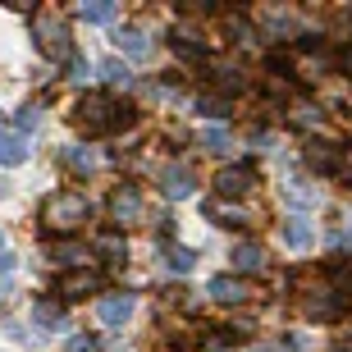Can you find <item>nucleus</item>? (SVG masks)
<instances>
[{
    "instance_id": "f257e3e1",
    "label": "nucleus",
    "mask_w": 352,
    "mask_h": 352,
    "mask_svg": "<svg viewBox=\"0 0 352 352\" xmlns=\"http://www.w3.org/2000/svg\"><path fill=\"white\" fill-rule=\"evenodd\" d=\"M91 220V201L82 192H55L46 197V206H41V224L51 229V234H74L82 224Z\"/></svg>"
},
{
    "instance_id": "f03ea898",
    "label": "nucleus",
    "mask_w": 352,
    "mask_h": 352,
    "mask_svg": "<svg viewBox=\"0 0 352 352\" xmlns=\"http://www.w3.org/2000/svg\"><path fill=\"white\" fill-rule=\"evenodd\" d=\"M32 32H37V46L41 55H51V60H74V41H69V28L60 14H37V23H32Z\"/></svg>"
},
{
    "instance_id": "7ed1b4c3",
    "label": "nucleus",
    "mask_w": 352,
    "mask_h": 352,
    "mask_svg": "<svg viewBox=\"0 0 352 352\" xmlns=\"http://www.w3.org/2000/svg\"><path fill=\"white\" fill-rule=\"evenodd\" d=\"M115 105L105 91H87V96H78V105H74V124L87 133H110V124H115Z\"/></svg>"
},
{
    "instance_id": "20e7f679",
    "label": "nucleus",
    "mask_w": 352,
    "mask_h": 352,
    "mask_svg": "<svg viewBox=\"0 0 352 352\" xmlns=\"http://www.w3.org/2000/svg\"><path fill=\"white\" fill-rule=\"evenodd\" d=\"M110 220H115V229L124 234L129 224L142 220V192L133 188V183H124V188H115V197H110Z\"/></svg>"
},
{
    "instance_id": "39448f33",
    "label": "nucleus",
    "mask_w": 352,
    "mask_h": 352,
    "mask_svg": "<svg viewBox=\"0 0 352 352\" xmlns=\"http://www.w3.org/2000/svg\"><path fill=\"white\" fill-rule=\"evenodd\" d=\"M96 288H101V274L96 270H69V274H60L55 293L65 302H78V298H87V293H96Z\"/></svg>"
},
{
    "instance_id": "423d86ee",
    "label": "nucleus",
    "mask_w": 352,
    "mask_h": 352,
    "mask_svg": "<svg viewBox=\"0 0 352 352\" xmlns=\"http://www.w3.org/2000/svg\"><path fill=\"white\" fill-rule=\"evenodd\" d=\"M160 192L170 197V201H179V197L192 192V170L183 165V160H174V165H165L160 170Z\"/></svg>"
},
{
    "instance_id": "0eeeda50",
    "label": "nucleus",
    "mask_w": 352,
    "mask_h": 352,
    "mask_svg": "<svg viewBox=\"0 0 352 352\" xmlns=\"http://www.w3.org/2000/svg\"><path fill=\"white\" fill-rule=\"evenodd\" d=\"M206 293L220 302V307H238V302H248V284H243L238 274H215Z\"/></svg>"
},
{
    "instance_id": "6e6552de",
    "label": "nucleus",
    "mask_w": 352,
    "mask_h": 352,
    "mask_svg": "<svg viewBox=\"0 0 352 352\" xmlns=\"http://www.w3.org/2000/svg\"><path fill=\"white\" fill-rule=\"evenodd\" d=\"M302 160L311 165V170H334L339 165V146L334 142H325V138H307V146H302Z\"/></svg>"
},
{
    "instance_id": "1a4fd4ad",
    "label": "nucleus",
    "mask_w": 352,
    "mask_h": 352,
    "mask_svg": "<svg viewBox=\"0 0 352 352\" xmlns=\"http://www.w3.org/2000/svg\"><path fill=\"white\" fill-rule=\"evenodd\" d=\"M248 188H252V170H248V165L220 170V179H215V192H220V201H224V197H243Z\"/></svg>"
},
{
    "instance_id": "9d476101",
    "label": "nucleus",
    "mask_w": 352,
    "mask_h": 352,
    "mask_svg": "<svg viewBox=\"0 0 352 352\" xmlns=\"http://www.w3.org/2000/svg\"><path fill=\"white\" fill-rule=\"evenodd\" d=\"M96 311H101L105 325H129V316H133V293H115V298H105Z\"/></svg>"
},
{
    "instance_id": "9b49d317",
    "label": "nucleus",
    "mask_w": 352,
    "mask_h": 352,
    "mask_svg": "<svg viewBox=\"0 0 352 352\" xmlns=\"http://www.w3.org/2000/svg\"><path fill=\"white\" fill-rule=\"evenodd\" d=\"M96 252H101V261L119 265L124 256H129V243H124V234H119V229H101V234H96Z\"/></svg>"
},
{
    "instance_id": "f8f14e48",
    "label": "nucleus",
    "mask_w": 352,
    "mask_h": 352,
    "mask_svg": "<svg viewBox=\"0 0 352 352\" xmlns=\"http://www.w3.org/2000/svg\"><path fill=\"white\" fill-rule=\"evenodd\" d=\"M284 243H288L293 252H307V248L316 243V229L302 220V215H288V220H284Z\"/></svg>"
},
{
    "instance_id": "ddd939ff",
    "label": "nucleus",
    "mask_w": 352,
    "mask_h": 352,
    "mask_svg": "<svg viewBox=\"0 0 352 352\" xmlns=\"http://www.w3.org/2000/svg\"><path fill=\"white\" fill-rule=\"evenodd\" d=\"M201 210H206L215 224H224V229H243V224H248V215H243L238 206H229V201H220V197H210Z\"/></svg>"
},
{
    "instance_id": "4468645a",
    "label": "nucleus",
    "mask_w": 352,
    "mask_h": 352,
    "mask_svg": "<svg viewBox=\"0 0 352 352\" xmlns=\"http://www.w3.org/2000/svg\"><path fill=\"white\" fill-rule=\"evenodd\" d=\"M261 265H265V252L256 248L252 238H243V243H238V248H234V270L252 274V270H261Z\"/></svg>"
},
{
    "instance_id": "2eb2a0df",
    "label": "nucleus",
    "mask_w": 352,
    "mask_h": 352,
    "mask_svg": "<svg viewBox=\"0 0 352 352\" xmlns=\"http://www.w3.org/2000/svg\"><path fill=\"white\" fill-rule=\"evenodd\" d=\"M192 105H197L206 119H229V115H234V101H229V96H220V91H201Z\"/></svg>"
},
{
    "instance_id": "dca6fc26",
    "label": "nucleus",
    "mask_w": 352,
    "mask_h": 352,
    "mask_svg": "<svg viewBox=\"0 0 352 352\" xmlns=\"http://www.w3.org/2000/svg\"><path fill=\"white\" fill-rule=\"evenodd\" d=\"M82 256H87V248H78V243H55V248L46 252V261H51V265H65V274L74 270Z\"/></svg>"
},
{
    "instance_id": "f3484780",
    "label": "nucleus",
    "mask_w": 352,
    "mask_h": 352,
    "mask_svg": "<svg viewBox=\"0 0 352 352\" xmlns=\"http://www.w3.org/2000/svg\"><path fill=\"white\" fill-rule=\"evenodd\" d=\"M115 46H119V51H129V55H138V60H142V55H151V41H146L138 28H119V32H115Z\"/></svg>"
},
{
    "instance_id": "a211bd4d",
    "label": "nucleus",
    "mask_w": 352,
    "mask_h": 352,
    "mask_svg": "<svg viewBox=\"0 0 352 352\" xmlns=\"http://www.w3.org/2000/svg\"><path fill=\"white\" fill-rule=\"evenodd\" d=\"M65 165L74 174H91L101 160H96V151H91V146H69V151H65Z\"/></svg>"
},
{
    "instance_id": "6ab92c4d",
    "label": "nucleus",
    "mask_w": 352,
    "mask_h": 352,
    "mask_svg": "<svg viewBox=\"0 0 352 352\" xmlns=\"http://www.w3.org/2000/svg\"><path fill=\"white\" fill-rule=\"evenodd\" d=\"M28 156V146L19 133H0V165H19Z\"/></svg>"
},
{
    "instance_id": "aec40b11",
    "label": "nucleus",
    "mask_w": 352,
    "mask_h": 352,
    "mask_svg": "<svg viewBox=\"0 0 352 352\" xmlns=\"http://www.w3.org/2000/svg\"><path fill=\"white\" fill-rule=\"evenodd\" d=\"M288 119H293L298 129H316V124H320V105H316V101H293Z\"/></svg>"
},
{
    "instance_id": "412c9836",
    "label": "nucleus",
    "mask_w": 352,
    "mask_h": 352,
    "mask_svg": "<svg viewBox=\"0 0 352 352\" xmlns=\"http://www.w3.org/2000/svg\"><path fill=\"white\" fill-rule=\"evenodd\" d=\"M60 316H65V307H60V302H37V307H32V320H37L41 329L60 325Z\"/></svg>"
},
{
    "instance_id": "4be33fe9",
    "label": "nucleus",
    "mask_w": 352,
    "mask_h": 352,
    "mask_svg": "<svg viewBox=\"0 0 352 352\" xmlns=\"http://www.w3.org/2000/svg\"><path fill=\"white\" fill-rule=\"evenodd\" d=\"M197 352H234V334L206 329V334H201V348H197Z\"/></svg>"
},
{
    "instance_id": "5701e85b",
    "label": "nucleus",
    "mask_w": 352,
    "mask_h": 352,
    "mask_svg": "<svg viewBox=\"0 0 352 352\" xmlns=\"http://www.w3.org/2000/svg\"><path fill=\"white\" fill-rule=\"evenodd\" d=\"M284 197H288V201H298V206H302V201L311 206V201H316V188H311V183H302V179H288Z\"/></svg>"
},
{
    "instance_id": "b1692460",
    "label": "nucleus",
    "mask_w": 352,
    "mask_h": 352,
    "mask_svg": "<svg viewBox=\"0 0 352 352\" xmlns=\"http://www.w3.org/2000/svg\"><path fill=\"white\" fill-rule=\"evenodd\" d=\"M78 19H87V23H110V19H115V5H78Z\"/></svg>"
},
{
    "instance_id": "393cba45",
    "label": "nucleus",
    "mask_w": 352,
    "mask_h": 352,
    "mask_svg": "<svg viewBox=\"0 0 352 352\" xmlns=\"http://www.w3.org/2000/svg\"><path fill=\"white\" fill-rule=\"evenodd\" d=\"M201 146L215 151V156H224V151H229V133H224V129H206V133H201Z\"/></svg>"
},
{
    "instance_id": "a878e982",
    "label": "nucleus",
    "mask_w": 352,
    "mask_h": 352,
    "mask_svg": "<svg viewBox=\"0 0 352 352\" xmlns=\"http://www.w3.org/2000/svg\"><path fill=\"white\" fill-rule=\"evenodd\" d=\"M105 82H115V87H133V69L119 65V60H110V65H105Z\"/></svg>"
},
{
    "instance_id": "bb28decb",
    "label": "nucleus",
    "mask_w": 352,
    "mask_h": 352,
    "mask_svg": "<svg viewBox=\"0 0 352 352\" xmlns=\"http://www.w3.org/2000/svg\"><path fill=\"white\" fill-rule=\"evenodd\" d=\"M165 261H170V270H192V265H197V256H192V252H188V248H170V252H165Z\"/></svg>"
},
{
    "instance_id": "cd10ccee",
    "label": "nucleus",
    "mask_w": 352,
    "mask_h": 352,
    "mask_svg": "<svg viewBox=\"0 0 352 352\" xmlns=\"http://www.w3.org/2000/svg\"><path fill=\"white\" fill-rule=\"evenodd\" d=\"M334 174L352 188V146H339V165H334Z\"/></svg>"
},
{
    "instance_id": "c85d7f7f",
    "label": "nucleus",
    "mask_w": 352,
    "mask_h": 352,
    "mask_svg": "<svg viewBox=\"0 0 352 352\" xmlns=\"http://www.w3.org/2000/svg\"><path fill=\"white\" fill-rule=\"evenodd\" d=\"M41 124V105H23L19 110V129H37Z\"/></svg>"
},
{
    "instance_id": "c756f323",
    "label": "nucleus",
    "mask_w": 352,
    "mask_h": 352,
    "mask_svg": "<svg viewBox=\"0 0 352 352\" xmlns=\"http://www.w3.org/2000/svg\"><path fill=\"white\" fill-rule=\"evenodd\" d=\"M69 352H96V339H91V334H78V339L69 343Z\"/></svg>"
},
{
    "instance_id": "7c9ffc66",
    "label": "nucleus",
    "mask_w": 352,
    "mask_h": 352,
    "mask_svg": "<svg viewBox=\"0 0 352 352\" xmlns=\"http://www.w3.org/2000/svg\"><path fill=\"white\" fill-rule=\"evenodd\" d=\"M339 65H343V69H348V74H352V41H348V46H343V55H339Z\"/></svg>"
},
{
    "instance_id": "2f4dec72",
    "label": "nucleus",
    "mask_w": 352,
    "mask_h": 352,
    "mask_svg": "<svg viewBox=\"0 0 352 352\" xmlns=\"http://www.w3.org/2000/svg\"><path fill=\"white\" fill-rule=\"evenodd\" d=\"M14 270V256H10V252H0V274H10Z\"/></svg>"
},
{
    "instance_id": "473e14b6",
    "label": "nucleus",
    "mask_w": 352,
    "mask_h": 352,
    "mask_svg": "<svg viewBox=\"0 0 352 352\" xmlns=\"http://www.w3.org/2000/svg\"><path fill=\"white\" fill-rule=\"evenodd\" d=\"M0 248H5V234H0Z\"/></svg>"
}]
</instances>
